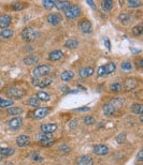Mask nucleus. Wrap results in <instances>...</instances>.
<instances>
[{
	"label": "nucleus",
	"mask_w": 143,
	"mask_h": 165,
	"mask_svg": "<svg viewBox=\"0 0 143 165\" xmlns=\"http://www.w3.org/2000/svg\"><path fill=\"white\" fill-rule=\"evenodd\" d=\"M20 36L26 42H32V41H35V40L40 36V32L35 29V28H32V27H28V28H25L22 31Z\"/></svg>",
	"instance_id": "1"
},
{
	"label": "nucleus",
	"mask_w": 143,
	"mask_h": 165,
	"mask_svg": "<svg viewBox=\"0 0 143 165\" xmlns=\"http://www.w3.org/2000/svg\"><path fill=\"white\" fill-rule=\"evenodd\" d=\"M50 72H51V66H47V64H40V66H36V68L32 70L33 76H35V77H38V78H41V77H43V76H46Z\"/></svg>",
	"instance_id": "2"
},
{
	"label": "nucleus",
	"mask_w": 143,
	"mask_h": 165,
	"mask_svg": "<svg viewBox=\"0 0 143 165\" xmlns=\"http://www.w3.org/2000/svg\"><path fill=\"white\" fill-rule=\"evenodd\" d=\"M65 15L69 20H74L81 15V8L79 6H70L65 10Z\"/></svg>",
	"instance_id": "3"
},
{
	"label": "nucleus",
	"mask_w": 143,
	"mask_h": 165,
	"mask_svg": "<svg viewBox=\"0 0 143 165\" xmlns=\"http://www.w3.org/2000/svg\"><path fill=\"white\" fill-rule=\"evenodd\" d=\"M52 78H49V77H45V78H38V77H32L31 79V84L33 86L39 87V88H45V87L50 86L52 84Z\"/></svg>",
	"instance_id": "4"
},
{
	"label": "nucleus",
	"mask_w": 143,
	"mask_h": 165,
	"mask_svg": "<svg viewBox=\"0 0 143 165\" xmlns=\"http://www.w3.org/2000/svg\"><path fill=\"white\" fill-rule=\"evenodd\" d=\"M49 113H50V109L47 107H38L37 109H35L31 113V115L35 119H42L44 117H46Z\"/></svg>",
	"instance_id": "5"
},
{
	"label": "nucleus",
	"mask_w": 143,
	"mask_h": 165,
	"mask_svg": "<svg viewBox=\"0 0 143 165\" xmlns=\"http://www.w3.org/2000/svg\"><path fill=\"white\" fill-rule=\"evenodd\" d=\"M37 139L42 144V145H45V146L52 145V143H53V137H52V135L49 134V133L42 132L41 134L37 135Z\"/></svg>",
	"instance_id": "6"
},
{
	"label": "nucleus",
	"mask_w": 143,
	"mask_h": 165,
	"mask_svg": "<svg viewBox=\"0 0 143 165\" xmlns=\"http://www.w3.org/2000/svg\"><path fill=\"white\" fill-rule=\"evenodd\" d=\"M7 94L10 96H13V98L20 99V98L25 96V91L20 89V88H16V87H11L7 90Z\"/></svg>",
	"instance_id": "7"
},
{
	"label": "nucleus",
	"mask_w": 143,
	"mask_h": 165,
	"mask_svg": "<svg viewBox=\"0 0 143 165\" xmlns=\"http://www.w3.org/2000/svg\"><path fill=\"white\" fill-rule=\"evenodd\" d=\"M22 126H23V119L20 117H14L13 119H11L9 121V128L12 131H16V130L20 129Z\"/></svg>",
	"instance_id": "8"
},
{
	"label": "nucleus",
	"mask_w": 143,
	"mask_h": 165,
	"mask_svg": "<svg viewBox=\"0 0 143 165\" xmlns=\"http://www.w3.org/2000/svg\"><path fill=\"white\" fill-rule=\"evenodd\" d=\"M79 28H80V30L82 31V32L87 33V34L92 32V30H93L92 23H90L89 20H84L79 23Z\"/></svg>",
	"instance_id": "9"
},
{
	"label": "nucleus",
	"mask_w": 143,
	"mask_h": 165,
	"mask_svg": "<svg viewBox=\"0 0 143 165\" xmlns=\"http://www.w3.org/2000/svg\"><path fill=\"white\" fill-rule=\"evenodd\" d=\"M94 153L97 155H106L109 153V148L106 145H95L94 146Z\"/></svg>",
	"instance_id": "10"
},
{
	"label": "nucleus",
	"mask_w": 143,
	"mask_h": 165,
	"mask_svg": "<svg viewBox=\"0 0 143 165\" xmlns=\"http://www.w3.org/2000/svg\"><path fill=\"white\" fill-rule=\"evenodd\" d=\"M11 20H12V18H11L10 15H8V14L1 15L0 16V28L2 30L8 29V27L10 26L11 24Z\"/></svg>",
	"instance_id": "11"
},
{
	"label": "nucleus",
	"mask_w": 143,
	"mask_h": 165,
	"mask_svg": "<svg viewBox=\"0 0 143 165\" xmlns=\"http://www.w3.org/2000/svg\"><path fill=\"white\" fill-rule=\"evenodd\" d=\"M77 165H94V161L89 155H84L79 157V159L77 160Z\"/></svg>",
	"instance_id": "12"
},
{
	"label": "nucleus",
	"mask_w": 143,
	"mask_h": 165,
	"mask_svg": "<svg viewBox=\"0 0 143 165\" xmlns=\"http://www.w3.org/2000/svg\"><path fill=\"white\" fill-rule=\"evenodd\" d=\"M57 124L55 123H47V124H42L41 126V131L43 133H49V134H52L55 131H57Z\"/></svg>",
	"instance_id": "13"
},
{
	"label": "nucleus",
	"mask_w": 143,
	"mask_h": 165,
	"mask_svg": "<svg viewBox=\"0 0 143 165\" xmlns=\"http://www.w3.org/2000/svg\"><path fill=\"white\" fill-rule=\"evenodd\" d=\"M16 144L20 147H25L30 144V137L27 135H20L16 138Z\"/></svg>",
	"instance_id": "14"
},
{
	"label": "nucleus",
	"mask_w": 143,
	"mask_h": 165,
	"mask_svg": "<svg viewBox=\"0 0 143 165\" xmlns=\"http://www.w3.org/2000/svg\"><path fill=\"white\" fill-rule=\"evenodd\" d=\"M47 22H49L51 25H53V26H57V25L61 22V17H60L58 14H50V15L47 16Z\"/></svg>",
	"instance_id": "15"
},
{
	"label": "nucleus",
	"mask_w": 143,
	"mask_h": 165,
	"mask_svg": "<svg viewBox=\"0 0 143 165\" xmlns=\"http://www.w3.org/2000/svg\"><path fill=\"white\" fill-rule=\"evenodd\" d=\"M23 62L25 63L26 66H32V64H36L37 62H39V57L30 55V56H27L24 58Z\"/></svg>",
	"instance_id": "16"
},
{
	"label": "nucleus",
	"mask_w": 143,
	"mask_h": 165,
	"mask_svg": "<svg viewBox=\"0 0 143 165\" xmlns=\"http://www.w3.org/2000/svg\"><path fill=\"white\" fill-rule=\"evenodd\" d=\"M93 74H94V68H92V66H87V68H84V69L80 70V76L83 77V78L89 77Z\"/></svg>",
	"instance_id": "17"
},
{
	"label": "nucleus",
	"mask_w": 143,
	"mask_h": 165,
	"mask_svg": "<svg viewBox=\"0 0 143 165\" xmlns=\"http://www.w3.org/2000/svg\"><path fill=\"white\" fill-rule=\"evenodd\" d=\"M73 77H74V73L72 72V71H70V70L63 71V72L61 73V75H60V78H61V80H63V82H69V80H71Z\"/></svg>",
	"instance_id": "18"
},
{
	"label": "nucleus",
	"mask_w": 143,
	"mask_h": 165,
	"mask_svg": "<svg viewBox=\"0 0 143 165\" xmlns=\"http://www.w3.org/2000/svg\"><path fill=\"white\" fill-rule=\"evenodd\" d=\"M63 56V54L61 50H53V52L49 55V59L52 60V61H57V60L61 59Z\"/></svg>",
	"instance_id": "19"
},
{
	"label": "nucleus",
	"mask_w": 143,
	"mask_h": 165,
	"mask_svg": "<svg viewBox=\"0 0 143 165\" xmlns=\"http://www.w3.org/2000/svg\"><path fill=\"white\" fill-rule=\"evenodd\" d=\"M102 109H103V113H104V115H106V116H112V115H114L115 114V109H114V107L112 105H111L110 103H106V104H104L103 105V107H102Z\"/></svg>",
	"instance_id": "20"
},
{
	"label": "nucleus",
	"mask_w": 143,
	"mask_h": 165,
	"mask_svg": "<svg viewBox=\"0 0 143 165\" xmlns=\"http://www.w3.org/2000/svg\"><path fill=\"white\" fill-rule=\"evenodd\" d=\"M55 7L57 8V10H66L70 7V2L69 1H63V0L55 1Z\"/></svg>",
	"instance_id": "21"
},
{
	"label": "nucleus",
	"mask_w": 143,
	"mask_h": 165,
	"mask_svg": "<svg viewBox=\"0 0 143 165\" xmlns=\"http://www.w3.org/2000/svg\"><path fill=\"white\" fill-rule=\"evenodd\" d=\"M65 46H66L67 48H70V50H74V48H77V47L79 46V42H77V40L75 39H69L66 41Z\"/></svg>",
	"instance_id": "22"
},
{
	"label": "nucleus",
	"mask_w": 143,
	"mask_h": 165,
	"mask_svg": "<svg viewBox=\"0 0 143 165\" xmlns=\"http://www.w3.org/2000/svg\"><path fill=\"white\" fill-rule=\"evenodd\" d=\"M110 104L113 106L115 110H118V109H120L123 107V101L120 99H118V98H114V99L111 100Z\"/></svg>",
	"instance_id": "23"
},
{
	"label": "nucleus",
	"mask_w": 143,
	"mask_h": 165,
	"mask_svg": "<svg viewBox=\"0 0 143 165\" xmlns=\"http://www.w3.org/2000/svg\"><path fill=\"white\" fill-rule=\"evenodd\" d=\"M27 103L29 106H32V107H40V100L38 99L37 96H30L29 99L27 100Z\"/></svg>",
	"instance_id": "24"
},
{
	"label": "nucleus",
	"mask_w": 143,
	"mask_h": 165,
	"mask_svg": "<svg viewBox=\"0 0 143 165\" xmlns=\"http://www.w3.org/2000/svg\"><path fill=\"white\" fill-rule=\"evenodd\" d=\"M137 86V82L135 78H128L125 82V89L127 90H131L133 88H136Z\"/></svg>",
	"instance_id": "25"
},
{
	"label": "nucleus",
	"mask_w": 143,
	"mask_h": 165,
	"mask_svg": "<svg viewBox=\"0 0 143 165\" xmlns=\"http://www.w3.org/2000/svg\"><path fill=\"white\" fill-rule=\"evenodd\" d=\"M104 66V74H111V73H113L116 69V66H115V63L114 62H109L108 64H106Z\"/></svg>",
	"instance_id": "26"
},
{
	"label": "nucleus",
	"mask_w": 143,
	"mask_h": 165,
	"mask_svg": "<svg viewBox=\"0 0 143 165\" xmlns=\"http://www.w3.org/2000/svg\"><path fill=\"white\" fill-rule=\"evenodd\" d=\"M7 113L11 116H18L20 114H23V108H20V107H10L7 110Z\"/></svg>",
	"instance_id": "27"
},
{
	"label": "nucleus",
	"mask_w": 143,
	"mask_h": 165,
	"mask_svg": "<svg viewBox=\"0 0 143 165\" xmlns=\"http://www.w3.org/2000/svg\"><path fill=\"white\" fill-rule=\"evenodd\" d=\"M12 36H13V31H12L11 29H4L0 32V38L4 40L10 39V38H12Z\"/></svg>",
	"instance_id": "28"
},
{
	"label": "nucleus",
	"mask_w": 143,
	"mask_h": 165,
	"mask_svg": "<svg viewBox=\"0 0 143 165\" xmlns=\"http://www.w3.org/2000/svg\"><path fill=\"white\" fill-rule=\"evenodd\" d=\"M101 6H102V9L106 12H109L113 8V1H111V0H104V1H102Z\"/></svg>",
	"instance_id": "29"
},
{
	"label": "nucleus",
	"mask_w": 143,
	"mask_h": 165,
	"mask_svg": "<svg viewBox=\"0 0 143 165\" xmlns=\"http://www.w3.org/2000/svg\"><path fill=\"white\" fill-rule=\"evenodd\" d=\"M13 153H14V149L8 148V147H1L0 146V155L8 157V155H12Z\"/></svg>",
	"instance_id": "30"
},
{
	"label": "nucleus",
	"mask_w": 143,
	"mask_h": 165,
	"mask_svg": "<svg viewBox=\"0 0 143 165\" xmlns=\"http://www.w3.org/2000/svg\"><path fill=\"white\" fill-rule=\"evenodd\" d=\"M37 98L40 101H44V102H46V101H49V100L51 99V96L49 93L44 92V91H39V92H37Z\"/></svg>",
	"instance_id": "31"
},
{
	"label": "nucleus",
	"mask_w": 143,
	"mask_h": 165,
	"mask_svg": "<svg viewBox=\"0 0 143 165\" xmlns=\"http://www.w3.org/2000/svg\"><path fill=\"white\" fill-rule=\"evenodd\" d=\"M14 102L12 100H6V99H2L1 96H0V107L1 108H6V107H9V106L13 105Z\"/></svg>",
	"instance_id": "32"
},
{
	"label": "nucleus",
	"mask_w": 143,
	"mask_h": 165,
	"mask_svg": "<svg viewBox=\"0 0 143 165\" xmlns=\"http://www.w3.org/2000/svg\"><path fill=\"white\" fill-rule=\"evenodd\" d=\"M131 112L137 114V115H141L143 112V106L141 104H132L131 106Z\"/></svg>",
	"instance_id": "33"
},
{
	"label": "nucleus",
	"mask_w": 143,
	"mask_h": 165,
	"mask_svg": "<svg viewBox=\"0 0 143 165\" xmlns=\"http://www.w3.org/2000/svg\"><path fill=\"white\" fill-rule=\"evenodd\" d=\"M118 20L122 22V24H124V25H127V24L129 23L130 20V15L128 13H122L118 16Z\"/></svg>",
	"instance_id": "34"
},
{
	"label": "nucleus",
	"mask_w": 143,
	"mask_h": 165,
	"mask_svg": "<svg viewBox=\"0 0 143 165\" xmlns=\"http://www.w3.org/2000/svg\"><path fill=\"white\" fill-rule=\"evenodd\" d=\"M42 2H43V6L46 10H51V9H53L55 7V1L54 0H43Z\"/></svg>",
	"instance_id": "35"
},
{
	"label": "nucleus",
	"mask_w": 143,
	"mask_h": 165,
	"mask_svg": "<svg viewBox=\"0 0 143 165\" xmlns=\"http://www.w3.org/2000/svg\"><path fill=\"white\" fill-rule=\"evenodd\" d=\"M110 90L113 91V92H120V90H122V86H120V84H118V82H114V84H111L110 85Z\"/></svg>",
	"instance_id": "36"
},
{
	"label": "nucleus",
	"mask_w": 143,
	"mask_h": 165,
	"mask_svg": "<svg viewBox=\"0 0 143 165\" xmlns=\"http://www.w3.org/2000/svg\"><path fill=\"white\" fill-rule=\"evenodd\" d=\"M120 68H122L123 71H130V70L132 69V66H131V63L129 61H125V62H122Z\"/></svg>",
	"instance_id": "37"
},
{
	"label": "nucleus",
	"mask_w": 143,
	"mask_h": 165,
	"mask_svg": "<svg viewBox=\"0 0 143 165\" xmlns=\"http://www.w3.org/2000/svg\"><path fill=\"white\" fill-rule=\"evenodd\" d=\"M142 31H143L142 25H138V26H136L132 29V33L135 34V36H140V34L142 33Z\"/></svg>",
	"instance_id": "38"
},
{
	"label": "nucleus",
	"mask_w": 143,
	"mask_h": 165,
	"mask_svg": "<svg viewBox=\"0 0 143 165\" xmlns=\"http://www.w3.org/2000/svg\"><path fill=\"white\" fill-rule=\"evenodd\" d=\"M128 2V6H129L130 8H138L141 6V1H138V0H128L127 1Z\"/></svg>",
	"instance_id": "39"
},
{
	"label": "nucleus",
	"mask_w": 143,
	"mask_h": 165,
	"mask_svg": "<svg viewBox=\"0 0 143 165\" xmlns=\"http://www.w3.org/2000/svg\"><path fill=\"white\" fill-rule=\"evenodd\" d=\"M116 142H117V144H124V143L126 142V134L122 133V134H120V135H117Z\"/></svg>",
	"instance_id": "40"
},
{
	"label": "nucleus",
	"mask_w": 143,
	"mask_h": 165,
	"mask_svg": "<svg viewBox=\"0 0 143 165\" xmlns=\"http://www.w3.org/2000/svg\"><path fill=\"white\" fill-rule=\"evenodd\" d=\"M94 122H95V118L92 117V116H87L84 118V123L85 124H93Z\"/></svg>",
	"instance_id": "41"
},
{
	"label": "nucleus",
	"mask_w": 143,
	"mask_h": 165,
	"mask_svg": "<svg viewBox=\"0 0 143 165\" xmlns=\"http://www.w3.org/2000/svg\"><path fill=\"white\" fill-rule=\"evenodd\" d=\"M12 8L14 9V11H20L23 9V4L20 3V2H14L12 4Z\"/></svg>",
	"instance_id": "42"
},
{
	"label": "nucleus",
	"mask_w": 143,
	"mask_h": 165,
	"mask_svg": "<svg viewBox=\"0 0 143 165\" xmlns=\"http://www.w3.org/2000/svg\"><path fill=\"white\" fill-rule=\"evenodd\" d=\"M31 159H32L33 161H36V162H41L42 160H43V159L41 158V155H38V153H36V152L31 155Z\"/></svg>",
	"instance_id": "43"
},
{
	"label": "nucleus",
	"mask_w": 143,
	"mask_h": 165,
	"mask_svg": "<svg viewBox=\"0 0 143 165\" xmlns=\"http://www.w3.org/2000/svg\"><path fill=\"white\" fill-rule=\"evenodd\" d=\"M97 73H98V76H102L104 75V66H101L98 68V71H97Z\"/></svg>",
	"instance_id": "44"
},
{
	"label": "nucleus",
	"mask_w": 143,
	"mask_h": 165,
	"mask_svg": "<svg viewBox=\"0 0 143 165\" xmlns=\"http://www.w3.org/2000/svg\"><path fill=\"white\" fill-rule=\"evenodd\" d=\"M103 42H104V45H106V48H108V50H110V48H111L110 40L108 39V38H104V39H103Z\"/></svg>",
	"instance_id": "45"
},
{
	"label": "nucleus",
	"mask_w": 143,
	"mask_h": 165,
	"mask_svg": "<svg viewBox=\"0 0 143 165\" xmlns=\"http://www.w3.org/2000/svg\"><path fill=\"white\" fill-rule=\"evenodd\" d=\"M77 120H71V122H70V129H74V128H77Z\"/></svg>",
	"instance_id": "46"
},
{
	"label": "nucleus",
	"mask_w": 143,
	"mask_h": 165,
	"mask_svg": "<svg viewBox=\"0 0 143 165\" xmlns=\"http://www.w3.org/2000/svg\"><path fill=\"white\" fill-rule=\"evenodd\" d=\"M59 150H60V151H66V152H68V151L70 150V148H69V147H68L67 145H61V146L59 147Z\"/></svg>",
	"instance_id": "47"
},
{
	"label": "nucleus",
	"mask_w": 143,
	"mask_h": 165,
	"mask_svg": "<svg viewBox=\"0 0 143 165\" xmlns=\"http://www.w3.org/2000/svg\"><path fill=\"white\" fill-rule=\"evenodd\" d=\"M89 109V107H80V108L75 109V112H88Z\"/></svg>",
	"instance_id": "48"
},
{
	"label": "nucleus",
	"mask_w": 143,
	"mask_h": 165,
	"mask_svg": "<svg viewBox=\"0 0 143 165\" xmlns=\"http://www.w3.org/2000/svg\"><path fill=\"white\" fill-rule=\"evenodd\" d=\"M136 64H137V66H138V68H142V66H143V59H138V60H137Z\"/></svg>",
	"instance_id": "49"
},
{
	"label": "nucleus",
	"mask_w": 143,
	"mask_h": 165,
	"mask_svg": "<svg viewBox=\"0 0 143 165\" xmlns=\"http://www.w3.org/2000/svg\"><path fill=\"white\" fill-rule=\"evenodd\" d=\"M142 155H143V151H142V150H140L139 153H138V157H137V159H138L139 161H142V159H143Z\"/></svg>",
	"instance_id": "50"
},
{
	"label": "nucleus",
	"mask_w": 143,
	"mask_h": 165,
	"mask_svg": "<svg viewBox=\"0 0 143 165\" xmlns=\"http://www.w3.org/2000/svg\"><path fill=\"white\" fill-rule=\"evenodd\" d=\"M86 2H87V3H88V4H89V6H90V7H92V8H93V9H95V3H94V1H90V0H87Z\"/></svg>",
	"instance_id": "51"
},
{
	"label": "nucleus",
	"mask_w": 143,
	"mask_h": 165,
	"mask_svg": "<svg viewBox=\"0 0 143 165\" xmlns=\"http://www.w3.org/2000/svg\"><path fill=\"white\" fill-rule=\"evenodd\" d=\"M2 158H4V155H0V161L2 160Z\"/></svg>",
	"instance_id": "52"
},
{
	"label": "nucleus",
	"mask_w": 143,
	"mask_h": 165,
	"mask_svg": "<svg viewBox=\"0 0 143 165\" xmlns=\"http://www.w3.org/2000/svg\"><path fill=\"white\" fill-rule=\"evenodd\" d=\"M0 86H1V82H0Z\"/></svg>",
	"instance_id": "53"
}]
</instances>
